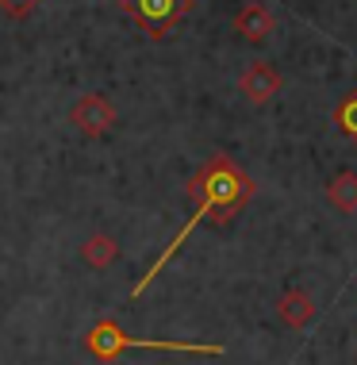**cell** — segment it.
<instances>
[{
    "label": "cell",
    "mask_w": 357,
    "mask_h": 365,
    "mask_svg": "<svg viewBox=\"0 0 357 365\" xmlns=\"http://www.w3.org/2000/svg\"><path fill=\"white\" fill-rule=\"evenodd\" d=\"M334 127H338L346 139L357 143V93H350L338 108H334Z\"/></svg>",
    "instance_id": "10"
},
{
    "label": "cell",
    "mask_w": 357,
    "mask_h": 365,
    "mask_svg": "<svg viewBox=\"0 0 357 365\" xmlns=\"http://www.w3.org/2000/svg\"><path fill=\"white\" fill-rule=\"evenodd\" d=\"M276 315H281V323L284 327H292V331H304L307 323L315 319V300L307 296L304 289H289L276 300Z\"/></svg>",
    "instance_id": "7"
},
{
    "label": "cell",
    "mask_w": 357,
    "mask_h": 365,
    "mask_svg": "<svg viewBox=\"0 0 357 365\" xmlns=\"http://www.w3.org/2000/svg\"><path fill=\"white\" fill-rule=\"evenodd\" d=\"M192 4L196 0H119V8L143 27L146 38H165L188 16Z\"/></svg>",
    "instance_id": "3"
},
{
    "label": "cell",
    "mask_w": 357,
    "mask_h": 365,
    "mask_svg": "<svg viewBox=\"0 0 357 365\" xmlns=\"http://www.w3.org/2000/svg\"><path fill=\"white\" fill-rule=\"evenodd\" d=\"M234 31L242 35L246 43H265V38L276 31V19L265 4H246V8H238V16H234Z\"/></svg>",
    "instance_id": "6"
},
{
    "label": "cell",
    "mask_w": 357,
    "mask_h": 365,
    "mask_svg": "<svg viewBox=\"0 0 357 365\" xmlns=\"http://www.w3.org/2000/svg\"><path fill=\"white\" fill-rule=\"evenodd\" d=\"M81 258H85V265H93V269H108L112 262H119V242L112 235H88L85 246H81Z\"/></svg>",
    "instance_id": "9"
},
{
    "label": "cell",
    "mask_w": 357,
    "mask_h": 365,
    "mask_svg": "<svg viewBox=\"0 0 357 365\" xmlns=\"http://www.w3.org/2000/svg\"><path fill=\"white\" fill-rule=\"evenodd\" d=\"M326 204L342 215L357 212V170H342V173L331 177V185H326Z\"/></svg>",
    "instance_id": "8"
},
{
    "label": "cell",
    "mask_w": 357,
    "mask_h": 365,
    "mask_svg": "<svg viewBox=\"0 0 357 365\" xmlns=\"http://www.w3.org/2000/svg\"><path fill=\"white\" fill-rule=\"evenodd\" d=\"M254 189H257V185L250 181V173L238 170V162H234L231 154H212V158H207L200 170H196V177L188 181V200L196 204L192 220H188L181 231L173 235V242L165 246L162 258H157L150 269H146V277H138V284L131 289L135 300H138V296H143L146 289H150V281L177 258V254H181V246L188 242V235H192L196 227H200L204 220H212V223H219V227L231 223L234 215L254 200Z\"/></svg>",
    "instance_id": "1"
},
{
    "label": "cell",
    "mask_w": 357,
    "mask_h": 365,
    "mask_svg": "<svg viewBox=\"0 0 357 365\" xmlns=\"http://www.w3.org/2000/svg\"><path fill=\"white\" fill-rule=\"evenodd\" d=\"M85 350L93 354L96 361H115L119 354H127V350H173V354H212V358H219V354H223V346H215V342L135 339V334H127L115 319H100L96 327H88V334H85Z\"/></svg>",
    "instance_id": "2"
},
{
    "label": "cell",
    "mask_w": 357,
    "mask_h": 365,
    "mask_svg": "<svg viewBox=\"0 0 357 365\" xmlns=\"http://www.w3.org/2000/svg\"><path fill=\"white\" fill-rule=\"evenodd\" d=\"M238 93L250 104H269L273 96L281 93V73H276L269 62H254L250 70L238 77Z\"/></svg>",
    "instance_id": "5"
},
{
    "label": "cell",
    "mask_w": 357,
    "mask_h": 365,
    "mask_svg": "<svg viewBox=\"0 0 357 365\" xmlns=\"http://www.w3.org/2000/svg\"><path fill=\"white\" fill-rule=\"evenodd\" d=\"M38 4V0H0V8H4V16H12V19H24V16H31V8Z\"/></svg>",
    "instance_id": "11"
},
{
    "label": "cell",
    "mask_w": 357,
    "mask_h": 365,
    "mask_svg": "<svg viewBox=\"0 0 357 365\" xmlns=\"http://www.w3.org/2000/svg\"><path fill=\"white\" fill-rule=\"evenodd\" d=\"M69 120H73V127L81 135H88V139H100V135H108L115 127V108L100 93H85L81 101L69 108Z\"/></svg>",
    "instance_id": "4"
}]
</instances>
